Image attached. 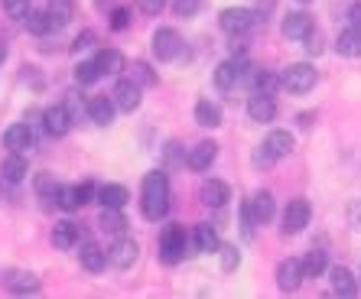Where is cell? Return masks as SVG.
I'll return each mask as SVG.
<instances>
[{
	"instance_id": "cell-1",
	"label": "cell",
	"mask_w": 361,
	"mask_h": 299,
	"mask_svg": "<svg viewBox=\"0 0 361 299\" xmlns=\"http://www.w3.org/2000/svg\"><path fill=\"white\" fill-rule=\"evenodd\" d=\"M140 212L147 221H160L169 215V176L163 169H150L140 183Z\"/></svg>"
},
{
	"instance_id": "cell-2",
	"label": "cell",
	"mask_w": 361,
	"mask_h": 299,
	"mask_svg": "<svg viewBox=\"0 0 361 299\" xmlns=\"http://www.w3.org/2000/svg\"><path fill=\"white\" fill-rule=\"evenodd\" d=\"M316 82H319V72H316L310 62H293V66H286L283 75H280V88H286L290 94L312 92Z\"/></svg>"
},
{
	"instance_id": "cell-3",
	"label": "cell",
	"mask_w": 361,
	"mask_h": 299,
	"mask_svg": "<svg viewBox=\"0 0 361 299\" xmlns=\"http://www.w3.org/2000/svg\"><path fill=\"white\" fill-rule=\"evenodd\" d=\"M257 23H261V13L251 7H225L219 13V26L228 36H247Z\"/></svg>"
},
{
	"instance_id": "cell-4",
	"label": "cell",
	"mask_w": 361,
	"mask_h": 299,
	"mask_svg": "<svg viewBox=\"0 0 361 299\" xmlns=\"http://www.w3.org/2000/svg\"><path fill=\"white\" fill-rule=\"evenodd\" d=\"M189 250V238H185V228L183 224H169L166 231L160 234V260L166 267H176L179 260L185 257Z\"/></svg>"
},
{
	"instance_id": "cell-5",
	"label": "cell",
	"mask_w": 361,
	"mask_h": 299,
	"mask_svg": "<svg viewBox=\"0 0 361 299\" xmlns=\"http://www.w3.org/2000/svg\"><path fill=\"white\" fill-rule=\"evenodd\" d=\"M183 36L173 30V26H160L157 33H153V56L160 59V62H173V59H179V52H183Z\"/></svg>"
},
{
	"instance_id": "cell-6",
	"label": "cell",
	"mask_w": 361,
	"mask_h": 299,
	"mask_svg": "<svg viewBox=\"0 0 361 299\" xmlns=\"http://www.w3.org/2000/svg\"><path fill=\"white\" fill-rule=\"evenodd\" d=\"M137 257H140V248H137L134 238H124V234L108 248V264L114 270H130L137 264Z\"/></svg>"
},
{
	"instance_id": "cell-7",
	"label": "cell",
	"mask_w": 361,
	"mask_h": 299,
	"mask_svg": "<svg viewBox=\"0 0 361 299\" xmlns=\"http://www.w3.org/2000/svg\"><path fill=\"white\" fill-rule=\"evenodd\" d=\"M312 205L306 199H293L283 212V234H300L302 228H310Z\"/></svg>"
},
{
	"instance_id": "cell-8",
	"label": "cell",
	"mask_w": 361,
	"mask_h": 299,
	"mask_svg": "<svg viewBox=\"0 0 361 299\" xmlns=\"http://www.w3.org/2000/svg\"><path fill=\"white\" fill-rule=\"evenodd\" d=\"M4 286H7L10 293H17V296H30V293H39L42 283L36 274H30V270H20V267H13V270H7L4 274Z\"/></svg>"
},
{
	"instance_id": "cell-9",
	"label": "cell",
	"mask_w": 361,
	"mask_h": 299,
	"mask_svg": "<svg viewBox=\"0 0 361 299\" xmlns=\"http://www.w3.org/2000/svg\"><path fill=\"white\" fill-rule=\"evenodd\" d=\"M302 280H306V274H302V260L300 257H286V260L277 264V286L283 293H296Z\"/></svg>"
},
{
	"instance_id": "cell-10",
	"label": "cell",
	"mask_w": 361,
	"mask_h": 299,
	"mask_svg": "<svg viewBox=\"0 0 361 299\" xmlns=\"http://www.w3.org/2000/svg\"><path fill=\"white\" fill-rule=\"evenodd\" d=\"M140 85H134L130 78H124V82H118L114 85V94H111V101H114V108L118 111H124V114H134L137 108H140Z\"/></svg>"
},
{
	"instance_id": "cell-11",
	"label": "cell",
	"mask_w": 361,
	"mask_h": 299,
	"mask_svg": "<svg viewBox=\"0 0 361 299\" xmlns=\"http://www.w3.org/2000/svg\"><path fill=\"white\" fill-rule=\"evenodd\" d=\"M247 117H251L254 124H270V121L277 117V101H274V94L254 92L251 98H247Z\"/></svg>"
},
{
	"instance_id": "cell-12",
	"label": "cell",
	"mask_w": 361,
	"mask_h": 299,
	"mask_svg": "<svg viewBox=\"0 0 361 299\" xmlns=\"http://www.w3.org/2000/svg\"><path fill=\"white\" fill-rule=\"evenodd\" d=\"M215 157H219V143L202 140V143H195V147L185 153V166L192 169V173H205V169H212Z\"/></svg>"
},
{
	"instance_id": "cell-13",
	"label": "cell",
	"mask_w": 361,
	"mask_h": 299,
	"mask_svg": "<svg viewBox=\"0 0 361 299\" xmlns=\"http://www.w3.org/2000/svg\"><path fill=\"white\" fill-rule=\"evenodd\" d=\"M247 208H251V218L254 224H270L274 221V215H277V202H274V195H270L267 189H257L247 199Z\"/></svg>"
},
{
	"instance_id": "cell-14",
	"label": "cell",
	"mask_w": 361,
	"mask_h": 299,
	"mask_svg": "<svg viewBox=\"0 0 361 299\" xmlns=\"http://www.w3.org/2000/svg\"><path fill=\"white\" fill-rule=\"evenodd\" d=\"M42 130L49 137H66L72 130V117H68L66 104H52V108L42 111Z\"/></svg>"
},
{
	"instance_id": "cell-15",
	"label": "cell",
	"mask_w": 361,
	"mask_h": 299,
	"mask_svg": "<svg viewBox=\"0 0 361 299\" xmlns=\"http://www.w3.org/2000/svg\"><path fill=\"white\" fill-rule=\"evenodd\" d=\"M4 147L10 153H26V150L36 147V133L30 130V124H10L4 130Z\"/></svg>"
},
{
	"instance_id": "cell-16",
	"label": "cell",
	"mask_w": 361,
	"mask_h": 299,
	"mask_svg": "<svg viewBox=\"0 0 361 299\" xmlns=\"http://www.w3.org/2000/svg\"><path fill=\"white\" fill-rule=\"evenodd\" d=\"M85 114L92 117L98 127H108V124H114V114H118V108H114V101H111L108 94H94V98L85 101Z\"/></svg>"
},
{
	"instance_id": "cell-17",
	"label": "cell",
	"mask_w": 361,
	"mask_h": 299,
	"mask_svg": "<svg viewBox=\"0 0 361 299\" xmlns=\"http://www.w3.org/2000/svg\"><path fill=\"white\" fill-rule=\"evenodd\" d=\"M199 199L205 208H225L228 202H231V189H228V183H221V179H209V183H202Z\"/></svg>"
},
{
	"instance_id": "cell-18",
	"label": "cell",
	"mask_w": 361,
	"mask_h": 299,
	"mask_svg": "<svg viewBox=\"0 0 361 299\" xmlns=\"http://www.w3.org/2000/svg\"><path fill=\"white\" fill-rule=\"evenodd\" d=\"M26 176H30V163H26L23 153H10V157H4V163H0V179L10 185L23 183Z\"/></svg>"
},
{
	"instance_id": "cell-19",
	"label": "cell",
	"mask_w": 361,
	"mask_h": 299,
	"mask_svg": "<svg viewBox=\"0 0 361 299\" xmlns=\"http://www.w3.org/2000/svg\"><path fill=\"white\" fill-rule=\"evenodd\" d=\"M312 26H316V23H312L310 13H302V10H296V13H286V17H283V23H280V33H283L286 39L300 42L302 36H306V33L312 30Z\"/></svg>"
},
{
	"instance_id": "cell-20",
	"label": "cell",
	"mask_w": 361,
	"mask_h": 299,
	"mask_svg": "<svg viewBox=\"0 0 361 299\" xmlns=\"http://www.w3.org/2000/svg\"><path fill=\"white\" fill-rule=\"evenodd\" d=\"M329 283H332V293H336V296H345V299L358 296V280H355V274L348 267H332V270H329Z\"/></svg>"
},
{
	"instance_id": "cell-21",
	"label": "cell",
	"mask_w": 361,
	"mask_h": 299,
	"mask_svg": "<svg viewBox=\"0 0 361 299\" xmlns=\"http://www.w3.org/2000/svg\"><path fill=\"white\" fill-rule=\"evenodd\" d=\"M241 72H244V59H225V62L215 66V85L221 92H228V88H235L241 82Z\"/></svg>"
},
{
	"instance_id": "cell-22",
	"label": "cell",
	"mask_w": 361,
	"mask_h": 299,
	"mask_svg": "<svg viewBox=\"0 0 361 299\" xmlns=\"http://www.w3.org/2000/svg\"><path fill=\"white\" fill-rule=\"evenodd\" d=\"M46 17H49L52 30H62L75 20V0H49L46 4Z\"/></svg>"
},
{
	"instance_id": "cell-23",
	"label": "cell",
	"mask_w": 361,
	"mask_h": 299,
	"mask_svg": "<svg viewBox=\"0 0 361 299\" xmlns=\"http://www.w3.org/2000/svg\"><path fill=\"white\" fill-rule=\"evenodd\" d=\"M336 52L342 59H361V30L355 26H345L336 39Z\"/></svg>"
},
{
	"instance_id": "cell-24",
	"label": "cell",
	"mask_w": 361,
	"mask_h": 299,
	"mask_svg": "<svg viewBox=\"0 0 361 299\" xmlns=\"http://www.w3.org/2000/svg\"><path fill=\"white\" fill-rule=\"evenodd\" d=\"M221 121H225V114H221V104H215L212 98H202L199 104H195V124L199 127H221Z\"/></svg>"
},
{
	"instance_id": "cell-25",
	"label": "cell",
	"mask_w": 361,
	"mask_h": 299,
	"mask_svg": "<svg viewBox=\"0 0 361 299\" xmlns=\"http://www.w3.org/2000/svg\"><path fill=\"white\" fill-rule=\"evenodd\" d=\"M78 260H82V267L88 270V274H101V270L108 267V250H101L94 241H85Z\"/></svg>"
},
{
	"instance_id": "cell-26",
	"label": "cell",
	"mask_w": 361,
	"mask_h": 299,
	"mask_svg": "<svg viewBox=\"0 0 361 299\" xmlns=\"http://www.w3.org/2000/svg\"><path fill=\"white\" fill-rule=\"evenodd\" d=\"M264 147H267L277 159H283V157H290V153L296 150V137L290 130H270L267 140H264Z\"/></svg>"
},
{
	"instance_id": "cell-27",
	"label": "cell",
	"mask_w": 361,
	"mask_h": 299,
	"mask_svg": "<svg viewBox=\"0 0 361 299\" xmlns=\"http://www.w3.org/2000/svg\"><path fill=\"white\" fill-rule=\"evenodd\" d=\"M94 195H98V202H101L104 208H124L127 202H130V192H127V185H118V183L101 185Z\"/></svg>"
},
{
	"instance_id": "cell-28",
	"label": "cell",
	"mask_w": 361,
	"mask_h": 299,
	"mask_svg": "<svg viewBox=\"0 0 361 299\" xmlns=\"http://www.w3.org/2000/svg\"><path fill=\"white\" fill-rule=\"evenodd\" d=\"M124 68H127V78H130L134 85H140V88H153V85L160 82L157 72H153V66L150 62H143V59H134V62L124 66Z\"/></svg>"
},
{
	"instance_id": "cell-29",
	"label": "cell",
	"mask_w": 361,
	"mask_h": 299,
	"mask_svg": "<svg viewBox=\"0 0 361 299\" xmlns=\"http://www.w3.org/2000/svg\"><path fill=\"white\" fill-rule=\"evenodd\" d=\"M52 244L59 250H72L78 244V224L75 221H56V228H52Z\"/></svg>"
},
{
	"instance_id": "cell-30",
	"label": "cell",
	"mask_w": 361,
	"mask_h": 299,
	"mask_svg": "<svg viewBox=\"0 0 361 299\" xmlns=\"http://www.w3.org/2000/svg\"><path fill=\"white\" fill-rule=\"evenodd\" d=\"M94 66H98L101 75H118V72H124V56L118 49H98Z\"/></svg>"
},
{
	"instance_id": "cell-31",
	"label": "cell",
	"mask_w": 361,
	"mask_h": 299,
	"mask_svg": "<svg viewBox=\"0 0 361 299\" xmlns=\"http://www.w3.org/2000/svg\"><path fill=\"white\" fill-rule=\"evenodd\" d=\"M195 248H199L202 254H215V250L221 248L219 231H215L212 224H195Z\"/></svg>"
},
{
	"instance_id": "cell-32",
	"label": "cell",
	"mask_w": 361,
	"mask_h": 299,
	"mask_svg": "<svg viewBox=\"0 0 361 299\" xmlns=\"http://www.w3.org/2000/svg\"><path fill=\"white\" fill-rule=\"evenodd\" d=\"M302 260V274L306 276H322L329 270V254L326 250H310L306 257H300Z\"/></svg>"
},
{
	"instance_id": "cell-33",
	"label": "cell",
	"mask_w": 361,
	"mask_h": 299,
	"mask_svg": "<svg viewBox=\"0 0 361 299\" xmlns=\"http://www.w3.org/2000/svg\"><path fill=\"white\" fill-rule=\"evenodd\" d=\"M98 224H101V231H108V234H124L127 218L121 215V208H104Z\"/></svg>"
},
{
	"instance_id": "cell-34",
	"label": "cell",
	"mask_w": 361,
	"mask_h": 299,
	"mask_svg": "<svg viewBox=\"0 0 361 299\" xmlns=\"http://www.w3.org/2000/svg\"><path fill=\"white\" fill-rule=\"evenodd\" d=\"M23 23H26V30H30L33 36H46L52 30L49 17H46V10H33V7H30V13L23 17Z\"/></svg>"
},
{
	"instance_id": "cell-35",
	"label": "cell",
	"mask_w": 361,
	"mask_h": 299,
	"mask_svg": "<svg viewBox=\"0 0 361 299\" xmlns=\"http://www.w3.org/2000/svg\"><path fill=\"white\" fill-rule=\"evenodd\" d=\"M215 254H219V264H221V270H225V274H235L238 267H241V250H238L235 244H221Z\"/></svg>"
},
{
	"instance_id": "cell-36",
	"label": "cell",
	"mask_w": 361,
	"mask_h": 299,
	"mask_svg": "<svg viewBox=\"0 0 361 299\" xmlns=\"http://www.w3.org/2000/svg\"><path fill=\"white\" fill-rule=\"evenodd\" d=\"M56 205H59L62 212H78V208H82V199H78L75 185H59V192H56Z\"/></svg>"
},
{
	"instance_id": "cell-37",
	"label": "cell",
	"mask_w": 361,
	"mask_h": 299,
	"mask_svg": "<svg viewBox=\"0 0 361 299\" xmlns=\"http://www.w3.org/2000/svg\"><path fill=\"white\" fill-rule=\"evenodd\" d=\"M101 78L98 66H94V59H85V62H78L75 66V82L82 85V88H88V85H94Z\"/></svg>"
},
{
	"instance_id": "cell-38",
	"label": "cell",
	"mask_w": 361,
	"mask_h": 299,
	"mask_svg": "<svg viewBox=\"0 0 361 299\" xmlns=\"http://www.w3.org/2000/svg\"><path fill=\"white\" fill-rule=\"evenodd\" d=\"M36 195L39 199H46V202H56V192H59V183H56V176H49V173H39L36 176Z\"/></svg>"
},
{
	"instance_id": "cell-39",
	"label": "cell",
	"mask_w": 361,
	"mask_h": 299,
	"mask_svg": "<svg viewBox=\"0 0 361 299\" xmlns=\"http://www.w3.org/2000/svg\"><path fill=\"white\" fill-rule=\"evenodd\" d=\"M300 42H302V49L310 52V56H319V52L326 49V46H322V33H319V30H316V26H312V30H310V33H306V36H302Z\"/></svg>"
},
{
	"instance_id": "cell-40",
	"label": "cell",
	"mask_w": 361,
	"mask_h": 299,
	"mask_svg": "<svg viewBox=\"0 0 361 299\" xmlns=\"http://www.w3.org/2000/svg\"><path fill=\"white\" fill-rule=\"evenodd\" d=\"M251 163H254V169H274V163H277V157L270 153L267 147H257L251 153Z\"/></svg>"
},
{
	"instance_id": "cell-41",
	"label": "cell",
	"mask_w": 361,
	"mask_h": 299,
	"mask_svg": "<svg viewBox=\"0 0 361 299\" xmlns=\"http://www.w3.org/2000/svg\"><path fill=\"white\" fill-rule=\"evenodd\" d=\"M0 4H4L10 20H23L30 13V0H0Z\"/></svg>"
},
{
	"instance_id": "cell-42",
	"label": "cell",
	"mask_w": 361,
	"mask_h": 299,
	"mask_svg": "<svg viewBox=\"0 0 361 299\" xmlns=\"http://www.w3.org/2000/svg\"><path fill=\"white\" fill-rule=\"evenodd\" d=\"M94 42H98V36H94V30H82V33L75 36V42H72V52H75V56H82L85 49H92Z\"/></svg>"
},
{
	"instance_id": "cell-43",
	"label": "cell",
	"mask_w": 361,
	"mask_h": 299,
	"mask_svg": "<svg viewBox=\"0 0 361 299\" xmlns=\"http://www.w3.org/2000/svg\"><path fill=\"white\" fill-rule=\"evenodd\" d=\"M62 104H66L68 117H72V124H75L78 117L85 114V104H82V98H78V92H68V94H66V101H62Z\"/></svg>"
},
{
	"instance_id": "cell-44",
	"label": "cell",
	"mask_w": 361,
	"mask_h": 299,
	"mask_svg": "<svg viewBox=\"0 0 361 299\" xmlns=\"http://www.w3.org/2000/svg\"><path fill=\"white\" fill-rule=\"evenodd\" d=\"M127 26H130V10H127V7H114V10H111V30L124 33Z\"/></svg>"
},
{
	"instance_id": "cell-45",
	"label": "cell",
	"mask_w": 361,
	"mask_h": 299,
	"mask_svg": "<svg viewBox=\"0 0 361 299\" xmlns=\"http://www.w3.org/2000/svg\"><path fill=\"white\" fill-rule=\"evenodd\" d=\"M137 10L147 13V17H160L163 10H166V0H137Z\"/></svg>"
},
{
	"instance_id": "cell-46",
	"label": "cell",
	"mask_w": 361,
	"mask_h": 299,
	"mask_svg": "<svg viewBox=\"0 0 361 299\" xmlns=\"http://www.w3.org/2000/svg\"><path fill=\"white\" fill-rule=\"evenodd\" d=\"M199 0H176V4H173V10H176V17H195V13H199Z\"/></svg>"
},
{
	"instance_id": "cell-47",
	"label": "cell",
	"mask_w": 361,
	"mask_h": 299,
	"mask_svg": "<svg viewBox=\"0 0 361 299\" xmlns=\"http://www.w3.org/2000/svg\"><path fill=\"white\" fill-rule=\"evenodd\" d=\"M179 150H183V147H179L176 140H169V143H166V150H163V157H166L169 166H176V163H185V153H179Z\"/></svg>"
},
{
	"instance_id": "cell-48",
	"label": "cell",
	"mask_w": 361,
	"mask_h": 299,
	"mask_svg": "<svg viewBox=\"0 0 361 299\" xmlns=\"http://www.w3.org/2000/svg\"><path fill=\"white\" fill-rule=\"evenodd\" d=\"M348 224H352L355 231H361V202L358 199L348 205Z\"/></svg>"
},
{
	"instance_id": "cell-49",
	"label": "cell",
	"mask_w": 361,
	"mask_h": 299,
	"mask_svg": "<svg viewBox=\"0 0 361 299\" xmlns=\"http://www.w3.org/2000/svg\"><path fill=\"white\" fill-rule=\"evenodd\" d=\"M231 56L235 59L247 56V39H244V36H231Z\"/></svg>"
},
{
	"instance_id": "cell-50",
	"label": "cell",
	"mask_w": 361,
	"mask_h": 299,
	"mask_svg": "<svg viewBox=\"0 0 361 299\" xmlns=\"http://www.w3.org/2000/svg\"><path fill=\"white\" fill-rule=\"evenodd\" d=\"M75 189H78V199H82V205H88V202L94 199V192H98V189H94V183H78Z\"/></svg>"
},
{
	"instance_id": "cell-51",
	"label": "cell",
	"mask_w": 361,
	"mask_h": 299,
	"mask_svg": "<svg viewBox=\"0 0 361 299\" xmlns=\"http://www.w3.org/2000/svg\"><path fill=\"white\" fill-rule=\"evenodd\" d=\"M348 26H355V30H361V0H358V4H352V7H348Z\"/></svg>"
},
{
	"instance_id": "cell-52",
	"label": "cell",
	"mask_w": 361,
	"mask_h": 299,
	"mask_svg": "<svg viewBox=\"0 0 361 299\" xmlns=\"http://www.w3.org/2000/svg\"><path fill=\"white\" fill-rule=\"evenodd\" d=\"M296 121H300V127H312V121H316V114H312V111H306V114H300V117H296Z\"/></svg>"
},
{
	"instance_id": "cell-53",
	"label": "cell",
	"mask_w": 361,
	"mask_h": 299,
	"mask_svg": "<svg viewBox=\"0 0 361 299\" xmlns=\"http://www.w3.org/2000/svg\"><path fill=\"white\" fill-rule=\"evenodd\" d=\"M7 62V46H4V39H0V66Z\"/></svg>"
},
{
	"instance_id": "cell-54",
	"label": "cell",
	"mask_w": 361,
	"mask_h": 299,
	"mask_svg": "<svg viewBox=\"0 0 361 299\" xmlns=\"http://www.w3.org/2000/svg\"><path fill=\"white\" fill-rule=\"evenodd\" d=\"M302 4H306V0H302Z\"/></svg>"
}]
</instances>
